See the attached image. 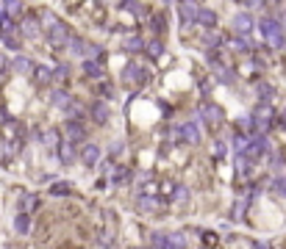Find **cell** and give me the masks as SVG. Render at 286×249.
<instances>
[{"label":"cell","mask_w":286,"mask_h":249,"mask_svg":"<svg viewBox=\"0 0 286 249\" xmlns=\"http://www.w3.org/2000/svg\"><path fill=\"white\" fill-rule=\"evenodd\" d=\"M42 22H45V31H47V42H50L53 47H70V45H73L75 33L70 31V25H64L58 17L45 14V17H42Z\"/></svg>","instance_id":"cell-1"},{"label":"cell","mask_w":286,"mask_h":249,"mask_svg":"<svg viewBox=\"0 0 286 249\" xmlns=\"http://www.w3.org/2000/svg\"><path fill=\"white\" fill-rule=\"evenodd\" d=\"M259 31L272 47H283V42H286L283 39V25L275 20V17H264V20L259 22Z\"/></svg>","instance_id":"cell-2"},{"label":"cell","mask_w":286,"mask_h":249,"mask_svg":"<svg viewBox=\"0 0 286 249\" xmlns=\"http://www.w3.org/2000/svg\"><path fill=\"white\" fill-rule=\"evenodd\" d=\"M250 119H253L256 130H267V128H272V122H275V108L267 105V103H259L253 108V114H250Z\"/></svg>","instance_id":"cell-3"},{"label":"cell","mask_w":286,"mask_h":249,"mask_svg":"<svg viewBox=\"0 0 286 249\" xmlns=\"http://www.w3.org/2000/svg\"><path fill=\"white\" fill-rule=\"evenodd\" d=\"M122 80L128 83V86H145V83L150 80V72H147L145 67H139V61H131L128 67L122 69Z\"/></svg>","instance_id":"cell-4"},{"label":"cell","mask_w":286,"mask_h":249,"mask_svg":"<svg viewBox=\"0 0 286 249\" xmlns=\"http://www.w3.org/2000/svg\"><path fill=\"white\" fill-rule=\"evenodd\" d=\"M17 25L11 20H6L3 25H0V39H3V45L9 47V50H20V39H17Z\"/></svg>","instance_id":"cell-5"},{"label":"cell","mask_w":286,"mask_h":249,"mask_svg":"<svg viewBox=\"0 0 286 249\" xmlns=\"http://www.w3.org/2000/svg\"><path fill=\"white\" fill-rule=\"evenodd\" d=\"M200 114H203V119H206L208 128H219L223 119H225L223 108H219V105H214V103H206L203 108H200Z\"/></svg>","instance_id":"cell-6"},{"label":"cell","mask_w":286,"mask_h":249,"mask_svg":"<svg viewBox=\"0 0 286 249\" xmlns=\"http://www.w3.org/2000/svg\"><path fill=\"white\" fill-rule=\"evenodd\" d=\"M139 211H145L147 216H158V213L164 211V202H162V197H145V194H139Z\"/></svg>","instance_id":"cell-7"},{"label":"cell","mask_w":286,"mask_h":249,"mask_svg":"<svg viewBox=\"0 0 286 249\" xmlns=\"http://www.w3.org/2000/svg\"><path fill=\"white\" fill-rule=\"evenodd\" d=\"M64 136H67L70 144H78V141L86 139V128H83L78 119H70L67 124H64Z\"/></svg>","instance_id":"cell-8"},{"label":"cell","mask_w":286,"mask_h":249,"mask_svg":"<svg viewBox=\"0 0 286 249\" xmlns=\"http://www.w3.org/2000/svg\"><path fill=\"white\" fill-rule=\"evenodd\" d=\"M270 152V141L264 139V136H250V147L245 155L247 158H259V155H267Z\"/></svg>","instance_id":"cell-9"},{"label":"cell","mask_w":286,"mask_h":249,"mask_svg":"<svg viewBox=\"0 0 286 249\" xmlns=\"http://www.w3.org/2000/svg\"><path fill=\"white\" fill-rule=\"evenodd\" d=\"M198 11H200L198 3H181V6H178V17H181L183 25H189V22H198Z\"/></svg>","instance_id":"cell-10"},{"label":"cell","mask_w":286,"mask_h":249,"mask_svg":"<svg viewBox=\"0 0 286 249\" xmlns=\"http://www.w3.org/2000/svg\"><path fill=\"white\" fill-rule=\"evenodd\" d=\"M234 31L239 33L242 39L250 36V31H253V17H250V14H236L234 17Z\"/></svg>","instance_id":"cell-11"},{"label":"cell","mask_w":286,"mask_h":249,"mask_svg":"<svg viewBox=\"0 0 286 249\" xmlns=\"http://www.w3.org/2000/svg\"><path fill=\"white\" fill-rule=\"evenodd\" d=\"M50 103L56 105V108H70V105H73L75 100L70 97V94L64 92V89H53V92H50Z\"/></svg>","instance_id":"cell-12"},{"label":"cell","mask_w":286,"mask_h":249,"mask_svg":"<svg viewBox=\"0 0 286 249\" xmlns=\"http://www.w3.org/2000/svg\"><path fill=\"white\" fill-rule=\"evenodd\" d=\"M81 161L86 163V166H94L100 161V147L98 144H83V150H81Z\"/></svg>","instance_id":"cell-13"},{"label":"cell","mask_w":286,"mask_h":249,"mask_svg":"<svg viewBox=\"0 0 286 249\" xmlns=\"http://www.w3.org/2000/svg\"><path fill=\"white\" fill-rule=\"evenodd\" d=\"M181 139H183V141H189V144H198V141H200V133H198V124H195V122L183 124V128H181Z\"/></svg>","instance_id":"cell-14"},{"label":"cell","mask_w":286,"mask_h":249,"mask_svg":"<svg viewBox=\"0 0 286 249\" xmlns=\"http://www.w3.org/2000/svg\"><path fill=\"white\" fill-rule=\"evenodd\" d=\"M22 33H28V36H39V33H42V25H39V20L34 14L22 20Z\"/></svg>","instance_id":"cell-15"},{"label":"cell","mask_w":286,"mask_h":249,"mask_svg":"<svg viewBox=\"0 0 286 249\" xmlns=\"http://www.w3.org/2000/svg\"><path fill=\"white\" fill-rule=\"evenodd\" d=\"M256 94L261 97V103L270 105V103H272V97H275V89H272L270 83H256Z\"/></svg>","instance_id":"cell-16"},{"label":"cell","mask_w":286,"mask_h":249,"mask_svg":"<svg viewBox=\"0 0 286 249\" xmlns=\"http://www.w3.org/2000/svg\"><path fill=\"white\" fill-rule=\"evenodd\" d=\"M58 158H61L64 166H70V163L75 161V150H73V144H70V141H61V147H58Z\"/></svg>","instance_id":"cell-17"},{"label":"cell","mask_w":286,"mask_h":249,"mask_svg":"<svg viewBox=\"0 0 286 249\" xmlns=\"http://www.w3.org/2000/svg\"><path fill=\"white\" fill-rule=\"evenodd\" d=\"M83 72H86L89 78H103V64H100V61H92V58H86V61H83Z\"/></svg>","instance_id":"cell-18"},{"label":"cell","mask_w":286,"mask_h":249,"mask_svg":"<svg viewBox=\"0 0 286 249\" xmlns=\"http://www.w3.org/2000/svg\"><path fill=\"white\" fill-rule=\"evenodd\" d=\"M92 116H94V122L98 124H106L109 122V105L106 103H94L92 105Z\"/></svg>","instance_id":"cell-19"},{"label":"cell","mask_w":286,"mask_h":249,"mask_svg":"<svg viewBox=\"0 0 286 249\" xmlns=\"http://www.w3.org/2000/svg\"><path fill=\"white\" fill-rule=\"evenodd\" d=\"M37 205H39V199L34 197V194H22V197H20V211L25 213V216L31 211H37Z\"/></svg>","instance_id":"cell-20"},{"label":"cell","mask_w":286,"mask_h":249,"mask_svg":"<svg viewBox=\"0 0 286 249\" xmlns=\"http://www.w3.org/2000/svg\"><path fill=\"white\" fill-rule=\"evenodd\" d=\"M198 22L203 28H214V22H217V14H214L211 9H200L198 11Z\"/></svg>","instance_id":"cell-21"},{"label":"cell","mask_w":286,"mask_h":249,"mask_svg":"<svg viewBox=\"0 0 286 249\" xmlns=\"http://www.w3.org/2000/svg\"><path fill=\"white\" fill-rule=\"evenodd\" d=\"M236 172H239V177H247L250 172H253V158L239 155V158H236Z\"/></svg>","instance_id":"cell-22"},{"label":"cell","mask_w":286,"mask_h":249,"mask_svg":"<svg viewBox=\"0 0 286 249\" xmlns=\"http://www.w3.org/2000/svg\"><path fill=\"white\" fill-rule=\"evenodd\" d=\"M3 136H6V139H17V144H20V139H22V128H20V124H17V122H9V124H6V128H3Z\"/></svg>","instance_id":"cell-23"},{"label":"cell","mask_w":286,"mask_h":249,"mask_svg":"<svg viewBox=\"0 0 286 249\" xmlns=\"http://www.w3.org/2000/svg\"><path fill=\"white\" fill-rule=\"evenodd\" d=\"M219 45H223V36H219V33H214V31H206L203 33V47H208V50H217Z\"/></svg>","instance_id":"cell-24"},{"label":"cell","mask_w":286,"mask_h":249,"mask_svg":"<svg viewBox=\"0 0 286 249\" xmlns=\"http://www.w3.org/2000/svg\"><path fill=\"white\" fill-rule=\"evenodd\" d=\"M17 152V147L9 139H0V161H11V155Z\"/></svg>","instance_id":"cell-25"},{"label":"cell","mask_w":286,"mask_h":249,"mask_svg":"<svg viewBox=\"0 0 286 249\" xmlns=\"http://www.w3.org/2000/svg\"><path fill=\"white\" fill-rule=\"evenodd\" d=\"M147 56L150 58H162V53H164V42L162 39H153V42H147Z\"/></svg>","instance_id":"cell-26"},{"label":"cell","mask_w":286,"mask_h":249,"mask_svg":"<svg viewBox=\"0 0 286 249\" xmlns=\"http://www.w3.org/2000/svg\"><path fill=\"white\" fill-rule=\"evenodd\" d=\"M34 80H37L39 86H45V83L53 80V72L47 67H37V69H34Z\"/></svg>","instance_id":"cell-27"},{"label":"cell","mask_w":286,"mask_h":249,"mask_svg":"<svg viewBox=\"0 0 286 249\" xmlns=\"http://www.w3.org/2000/svg\"><path fill=\"white\" fill-rule=\"evenodd\" d=\"M50 194L53 197H67V194H73V186H70V183H53Z\"/></svg>","instance_id":"cell-28"},{"label":"cell","mask_w":286,"mask_h":249,"mask_svg":"<svg viewBox=\"0 0 286 249\" xmlns=\"http://www.w3.org/2000/svg\"><path fill=\"white\" fill-rule=\"evenodd\" d=\"M153 249H170V233H153Z\"/></svg>","instance_id":"cell-29"},{"label":"cell","mask_w":286,"mask_h":249,"mask_svg":"<svg viewBox=\"0 0 286 249\" xmlns=\"http://www.w3.org/2000/svg\"><path fill=\"white\" fill-rule=\"evenodd\" d=\"M14 227H17V233H28V230H31V216L20 213V216L14 219Z\"/></svg>","instance_id":"cell-30"},{"label":"cell","mask_w":286,"mask_h":249,"mask_svg":"<svg viewBox=\"0 0 286 249\" xmlns=\"http://www.w3.org/2000/svg\"><path fill=\"white\" fill-rule=\"evenodd\" d=\"M150 25H153V31H156V33H164L167 31V17L164 14H153L150 17Z\"/></svg>","instance_id":"cell-31"},{"label":"cell","mask_w":286,"mask_h":249,"mask_svg":"<svg viewBox=\"0 0 286 249\" xmlns=\"http://www.w3.org/2000/svg\"><path fill=\"white\" fill-rule=\"evenodd\" d=\"M42 139H45V144L53 147V150H58V147H61V141H58V133H56V130H45V136H42Z\"/></svg>","instance_id":"cell-32"},{"label":"cell","mask_w":286,"mask_h":249,"mask_svg":"<svg viewBox=\"0 0 286 249\" xmlns=\"http://www.w3.org/2000/svg\"><path fill=\"white\" fill-rule=\"evenodd\" d=\"M122 9L136 11V17H142V20L147 17V6H145V3H122Z\"/></svg>","instance_id":"cell-33"},{"label":"cell","mask_w":286,"mask_h":249,"mask_svg":"<svg viewBox=\"0 0 286 249\" xmlns=\"http://www.w3.org/2000/svg\"><path fill=\"white\" fill-rule=\"evenodd\" d=\"M122 47H125V50H142V47H147V45L139 36H128V39L122 42Z\"/></svg>","instance_id":"cell-34"},{"label":"cell","mask_w":286,"mask_h":249,"mask_svg":"<svg viewBox=\"0 0 286 249\" xmlns=\"http://www.w3.org/2000/svg\"><path fill=\"white\" fill-rule=\"evenodd\" d=\"M111 180H114V183H125V180H128V169H125V166H114V169H111Z\"/></svg>","instance_id":"cell-35"},{"label":"cell","mask_w":286,"mask_h":249,"mask_svg":"<svg viewBox=\"0 0 286 249\" xmlns=\"http://www.w3.org/2000/svg\"><path fill=\"white\" fill-rule=\"evenodd\" d=\"M67 78H70V67H64V64H61V67L53 69V80H56V83H64Z\"/></svg>","instance_id":"cell-36"},{"label":"cell","mask_w":286,"mask_h":249,"mask_svg":"<svg viewBox=\"0 0 286 249\" xmlns=\"http://www.w3.org/2000/svg\"><path fill=\"white\" fill-rule=\"evenodd\" d=\"M14 67H17V72H34V69H37L31 61H28V58H17Z\"/></svg>","instance_id":"cell-37"},{"label":"cell","mask_w":286,"mask_h":249,"mask_svg":"<svg viewBox=\"0 0 286 249\" xmlns=\"http://www.w3.org/2000/svg\"><path fill=\"white\" fill-rule=\"evenodd\" d=\"M20 11H22V3H17V0H9V3H6V14L9 17H20Z\"/></svg>","instance_id":"cell-38"},{"label":"cell","mask_w":286,"mask_h":249,"mask_svg":"<svg viewBox=\"0 0 286 249\" xmlns=\"http://www.w3.org/2000/svg\"><path fill=\"white\" fill-rule=\"evenodd\" d=\"M186 197H189V191L183 186H175L172 188V199H175V202H186Z\"/></svg>","instance_id":"cell-39"},{"label":"cell","mask_w":286,"mask_h":249,"mask_svg":"<svg viewBox=\"0 0 286 249\" xmlns=\"http://www.w3.org/2000/svg\"><path fill=\"white\" fill-rule=\"evenodd\" d=\"M272 191H278L281 197H286V177H275V180H272Z\"/></svg>","instance_id":"cell-40"},{"label":"cell","mask_w":286,"mask_h":249,"mask_svg":"<svg viewBox=\"0 0 286 249\" xmlns=\"http://www.w3.org/2000/svg\"><path fill=\"white\" fill-rule=\"evenodd\" d=\"M111 158H117V155H122V141H114V144H111Z\"/></svg>","instance_id":"cell-41"},{"label":"cell","mask_w":286,"mask_h":249,"mask_svg":"<svg viewBox=\"0 0 286 249\" xmlns=\"http://www.w3.org/2000/svg\"><path fill=\"white\" fill-rule=\"evenodd\" d=\"M214 155H225V144H223V141H217V144H214Z\"/></svg>","instance_id":"cell-42"},{"label":"cell","mask_w":286,"mask_h":249,"mask_svg":"<svg viewBox=\"0 0 286 249\" xmlns=\"http://www.w3.org/2000/svg\"><path fill=\"white\" fill-rule=\"evenodd\" d=\"M214 241H217V238H214V233H206V235H203V244H208V246H211Z\"/></svg>","instance_id":"cell-43"},{"label":"cell","mask_w":286,"mask_h":249,"mask_svg":"<svg viewBox=\"0 0 286 249\" xmlns=\"http://www.w3.org/2000/svg\"><path fill=\"white\" fill-rule=\"evenodd\" d=\"M6 20H9V17H6V3H0V25H3Z\"/></svg>","instance_id":"cell-44"},{"label":"cell","mask_w":286,"mask_h":249,"mask_svg":"<svg viewBox=\"0 0 286 249\" xmlns=\"http://www.w3.org/2000/svg\"><path fill=\"white\" fill-rule=\"evenodd\" d=\"M0 80H3V69H0Z\"/></svg>","instance_id":"cell-45"}]
</instances>
